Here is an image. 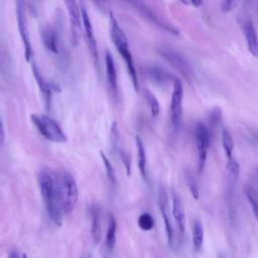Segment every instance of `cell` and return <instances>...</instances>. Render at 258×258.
Returning a JSON list of instances; mask_svg holds the SVG:
<instances>
[{"label": "cell", "mask_w": 258, "mask_h": 258, "mask_svg": "<svg viewBox=\"0 0 258 258\" xmlns=\"http://www.w3.org/2000/svg\"><path fill=\"white\" fill-rule=\"evenodd\" d=\"M158 53L169 62L180 75H182L186 80H189L192 76V70L187 61V59L178 51L173 49L172 47L161 45L158 47Z\"/></svg>", "instance_id": "obj_8"}, {"label": "cell", "mask_w": 258, "mask_h": 258, "mask_svg": "<svg viewBox=\"0 0 258 258\" xmlns=\"http://www.w3.org/2000/svg\"><path fill=\"white\" fill-rule=\"evenodd\" d=\"M195 138L198 153V168L199 172H202L206 164L211 142V134L209 128L203 123H198L195 129Z\"/></svg>", "instance_id": "obj_9"}, {"label": "cell", "mask_w": 258, "mask_h": 258, "mask_svg": "<svg viewBox=\"0 0 258 258\" xmlns=\"http://www.w3.org/2000/svg\"><path fill=\"white\" fill-rule=\"evenodd\" d=\"M22 258H27V257H26L25 254H22Z\"/></svg>", "instance_id": "obj_39"}, {"label": "cell", "mask_w": 258, "mask_h": 258, "mask_svg": "<svg viewBox=\"0 0 258 258\" xmlns=\"http://www.w3.org/2000/svg\"><path fill=\"white\" fill-rule=\"evenodd\" d=\"M227 170H228V173H229V176L230 178L233 180V181H236L239 177V163L237 162V160L234 158V157H231V158H228L227 159Z\"/></svg>", "instance_id": "obj_30"}, {"label": "cell", "mask_w": 258, "mask_h": 258, "mask_svg": "<svg viewBox=\"0 0 258 258\" xmlns=\"http://www.w3.org/2000/svg\"><path fill=\"white\" fill-rule=\"evenodd\" d=\"M41 39L47 50L54 54H63V42H62V17L59 13V17L52 25H46L41 30Z\"/></svg>", "instance_id": "obj_5"}, {"label": "cell", "mask_w": 258, "mask_h": 258, "mask_svg": "<svg viewBox=\"0 0 258 258\" xmlns=\"http://www.w3.org/2000/svg\"><path fill=\"white\" fill-rule=\"evenodd\" d=\"M7 258H20V255H19V253L16 250H11L9 252Z\"/></svg>", "instance_id": "obj_35"}, {"label": "cell", "mask_w": 258, "mask_h": 258, "mask_svg": "<svg viewBox=\"0 0 258 258\" xmlns=\"http://www.w3.org/2000/svg\"><path fill=\"white\" fill-rule=\"evenodd\" d=\"M172 210L171 214L174 220V223L177 227L178 232L183 235L185 231V214H184V208L181 202L180 197L176 192H172Z\"/></svg>", "instance_id": "obj_16"}, {"label": "cell", "mask_w": 258, "mask_h": 258, "mask_svg": "<svg viewBox=\"0 0 258 258\" xmlns=\"http://www.w3.org/2000/svg\"><path fill=\"white\" fill-rule=\"evenodd\" d=\"M38 184L40 195L45 206L47 215L56 226L61 225V209L59 205L56 178L47 168H42L38 172Z\"/></svg>", "instance_id": "obj_1"}, {"label": "cell", "mask_w": 258, "mask_h": 258, "mask_svg": "<svg viewBox=\"0 0 258 258\" xmlns=\"http://www.w3.org/2000/svg\"><path fill=\"white\" fill-rule=\"evenodd\" d=\"M222 146L224 148L227 159L233 157V150H234L233 138H232L230 132L225 128L222 130Z\"/></svg>", "instance_id": "obj_26"}, {"label": "cell", "mask_w": 258, "mask_h": 258, "mask_svg": "<svg viewBox=\"0 0 258 258\" xmlns=\"http://www.w3.org/2000/svg\"><path fill=\"white\" fill-rule=\"evenodd\" d=\"M68 14H69V22H70V30H71V39L74 45H78L81 32H82V21H81V13L78 7L76 0H64Z\"/></svg>", "instance_id": "obj_13"}, {"label": "cell", "mask_w": 258, "mask_h": 258, "mask_svg": "<svg viewBox=\"0 0 258 258\" xmlns=\"http://www.w3.org/2000/svg\"><path fill=\"white\" fill-rule=\"evenodd\" d=\"M127 4H129L142 18L146 21L154 24L159 29H162L172 35H178L179 32L176 27L171 25L170 23L162 20L148 5L144 0H123Z\"/></svg>", "instance_id": "obj_6"}, {"label": "cell", "mask_w": 258, "mask_h": 258, "mask_svg": "<svg viewBox=\"0 0 258 258\" xmlns=\"http://www.w3.org/2000/svg\"><path fill=\"white\" fill-rule=\"evenodd\" d=\"M100 155H101V158H102V161L104 163V166H105V171H106V174H107V177L108 179L110 180V182L115 185L116 184V173H115V169L111 163V161L109 160V158L106 156V154L103 152V151H100Z\"/></svg>", "instance_id": "obj_27"}, {"label": "cell", "mask_w": 258, "mask_h": 258, "mask_svg": "<svg viewBox=\"0 0 258 258\" xmlns=\"http://www.w3.org/2000/svg\"><path fill=\"white\" fill-rule=\"evenodd\" d=\"M184 180H185V183L187 185V188H188L191 197L194 198V200L198 201L199 198H200V191H199L198 182H197L194 174L188 169H186L184 171Z\"/></svg>", "instance_id": "obj_24"}, {"label": "cell", "mask_w": 258, "mask_h": 258, "mask_svg": "<svg viewBox=\"0 0 258 258\" xmlns=\"http://www.w3.org/2000/svg\"><path fill=\"white\" fill-rule=\"evenodd\" d=\"M192 247L197 252H200L204 243V227L199 219L192 223Z\"/></svg>", "instance_id": "obj_22"}, {"label": "cell", "mask_w": 258, "mask_h": 258, "mask_svg": "<svg viewBox=\"0 0 258 258\" xmlns=\"http://www.w3.org/2000/svg\"><path fill=\"white\" fill-rule=\"evenodd\" d=\"M16 19H17L18 32L24 47V57L26 61H31L33 56V49H32L31 40H30L24 0H16Z\"/></svg>", "instance_id": "obj_7"}, {"label": "cell", "mask_w": 258, "mask_h": 258, "mask_svg": "<svg viewBox=\"0 0 258 258\" xmlns=\"http://www.w3.org/2000/svg\"><path fill=\"white\" fill-rule=\"evenodd\" d=\"M183 84L180 79L175 78L172 82V93L170 101V118L172 126L177 129L180 125L182 115Z\"/></svg>", "instance_id": "obj_10"}, {"label": "cell", "mask_w": 258, "mask_h": 258, "mask_svg": "<svg viewBox=\"0 0 258 258\" xmlns=\"http://www.w3.org/2000/svg\"><path fill=\"white\" fill-rule=\"evenodd\" d=\"M92 217V226H91V235L93 242L99 244L102 238V220H101V209L98 205H94L91 209Z\"/></svg>", "instance_id": "obj_19"}, {"label": "cell", "mask_w": 258, "mask_h": 258, "mask_svg": "<svg viewBox=\"0 0 258 258\" xmlns=\"http://www.w3.org/2000/svg\"><path fill=\"white\" fill-rule=\"evenodd\" d=\"M4 136H5V131H4V126H3V122L0 118V142L4 141Z\"/></svg>", "instance_id": "obj_34"}, {"label": "cell", "mask_w": 258, "mask_h": 258, "mask_svg": "<svg viewBox=\"0 0 258 258\" xmlns=\"http://www.w3.org/2000/svg\"><path fill=\"white\" fill-rule=\"evenodd\" d=\"M157 201H158V208L163 220L164 224V230H165V235H166V240L168 247L173 246V240H174V233H173V227H172V222L170 218V213H169V206H168V197L166 194V190L164 189L163 186H159L158 188V196H157Z\"/></svg>", "instance_id": "obj_11"}, {"label": "cell", "mask_w": 258, "mask_h": 258, "mask_svg": "<svg viewBox=\"0 0 258 258\" xmlns=\"http://www.w3.org/2000/svg\"><path fill=\"white\" fill-rule=\"evenodd\" d=\"M144 98L149 107L151 115L153 117H157L159 114V111H160V106H159V102H158L157 98L155 97V95L151 91L146 89V90H144Z\"/></svg>", "instance_id": "obj_25"}, {"label": "cell", "mask_w": 258, "mask_h": 258, "mask_svg": "<svg viewBox=\"0 0 258 258\" xmlns=\"http://www.w3.org/2000/svg\"><path fill=\"white\" fill-rule=\"evenodd\" d=\"M139 228L143 231H150L154 227V220L149 213H142L137 221Z\"/></svg>", "instance_id": "obj_28"}, {"label": "cell", "mask_w": 258, "mask_h": 258, "mask_svg": "<svg viewBox=\"0 0 258 258\" xmlns=\"http://www.w3.org/2000/svg\"><path fill=\"white\" fill-rule=\"evenodd\" d=\"M109 32H110V37L112 42L114 43L117 51L119 54L122 56L128 74L131 78L132 85L134 87V90L136 92L139 91V82H138V77L136 73V68L134 64V59L129 47V42L127 39V36L124 32V30L120 27L118 24L113 12H109Z\"/></svg>", "instance_id": "obj_2"}, {"label": "cell", "mask_w": 258, "mask_h": 258, "mask_svg": "<svg viewBox=\"0 0 258 258\" xmlns=\"http://www.w3.org/2000/svg\"><path fill=\"white\" fill-rule=\"evenodd\" d=\"M204 0H189V4L194 5L195 7H200L203 5Z\"/></svg>", "instance_id": "obj_36"}, {"label": "cell", "mask_w": 258, "mask_h": 258, "mask_svg": "<svg viewBox=\"0 0 258 258\" xmlns=\"http://www.w3.org/2000/svg\"><path fill=\"white\" fill-rule=\"evenodd\" d=\"M219 258H224V257H223V255H221V254H220V255H219Z\"/></svg>", "instance_id": "obj_40"}, {"label": "cell", "mask_w": 258, "mask_h": 258, "mask_svg": "<svg viewBox=\"0 0 258 258\" xmlns=\"http://www.w3.org/2000/svg\"><path fill=\"white\" fill-rule=\"evenodd\" d=\"M136 149H137V159H138V167L141 173V176L147 181L148 174H147V158H146V151L143 144L142 139L139 136L135 137Z\"/></svg>", "instance_id": "obj_20"}, {"label": "cell", "mask_w": 258, "mask_h": 258, "mask_svg": "<svg viewBox=\"0 0 258 258\" xmlns=\"http://www.w3.org/2000/svg\"><path fill=\"white\" fill-rule=\"evenodd\" d=\"M115 150L117 151V153H118V155H119V157H120V159H121V161H122V163L125 167L126 174L128 176H130V174H131V157H130V154L125 149L121 148L120 145H118Z\"/></svg>", "instance_id": "obj_29"}, {"label": "cell", "mask_w": 258, "mask_h": 258, "mask_svg": "<svg viewBox=\"0 0 258 258\" xmlns=\"http://www.w3.org/2000/svg\"><path fill=\"white\" fill-rule=\"evenodd\" d=\"M239 3V0H223L221 4V8L224 12H230L234 10Z\"/></svg>", "instance_id": "obj_32"}, {"label": "cell", "mask_w": 258, "mask_h": 258, "mask_svg": "<svg viewBox=\"0 0 258 258\" xmlns=\"http://www.w3.org/2000/svg\"><path fill=\"white\" fill-rule=\"evenodd\" d=\"M105 67H106V76L109 88L112 94L117 97L118 94V83H117V72L114 62V58L109 50L105 53Z\"/></svg>", "instance_id": "obj_18"}, {"label": "cell", "mask_w": 258, "mask_h": 258, "mask_svg": "<svg viewBox=\"0 0 258 258\" xmlns=\"http://www.w3.org/2000/svg\"><path fill=\"white\" fill-rule=\"evenodd\" d=\"M31 69H32V74H33V77H34V80L42 94V97L44 99V102H45V106L47 108V110L50 108V104H51V95H52V87L51 85L41 76L40 72L38 71L35 62H32V66H31Z\"/></svg>", "instance_id": "obj_17"}, {"label": "cell", "mask_w": 258, "mask_h": 258, "mask_svg": "<svg viewBox=\"0 0 258 258\" xmlns=\"http://www.w3.org/2000/svg\"><path fill=\"white\" fill-rule=\"evenodd\" d=\"M81 21H82V25H83V29H84V33H85V38H86V42H87V46L90 50V53L94 59V61L96 63H98L99 61V51H98V46H97V40L95 37V33H94V29H93V25L90 19V16L87 12V9L85 7V5L83 4L81 6Z\"/></svg>", "instance_id": "obj_12"}, {"label": "cell", "mask_w": 258, "mask_h": 258, "mask_svg": "<svg viewBox=\"0 0 258 258\" xmlns=\"http://www.w3.org/2000/svg\"><path fill=\"white\" fill-rule=\"evenodd\" d=\"M30 119L38 132L45 139L56 143H64L68 141V137L58 123L49 116L40 113H33L30 115Z\"/></svg>", "instance_id": "obj_4"}, {"label": "cell", "mask_w": 258, "mask_h": 258, "mask_svg": "<svg viewBox=\"0 0 258 258\" xmlns=\"http://www.w3.org/2000/svg\"><path fill=\"white\" fill-rule=\"evenodd\" d=\"M146 78L158 86H167L174 81V77L157 66H147L144 69Z\"/></svg>", "instance_id": "obj_15"}, {"label": "cell", "mask_w": 258, "mask_h": 258, "mask_svg": "<svg viewBox=\"0 0 258 258\" xmlns=\"http://www.w3.org/2000/svg\"><path fill=\"white\" fill-rule=\"evenodd\" d=\"M84 258H93V257H92V255H91L90 253H88V254H86V255H85V257H84Z\"/></svg>", "instance_id": "obj_38"}, {"label": "cell", "mask_w": 258, "mask_h": 258, "mask_svg": "<svg viewBox=\"0 0 258 258\" xmlns=\"http://www.w3.org/2000/svg\"><path fill=\"white\" fill-rule=\"evenodd\" d=\"M116 233H117V223L114 218V216H109L108 221V227H107V233L105 238V245L109 252L113 251L115 244H116Z\"/></svg>", "instance_id": "obj_21"}, {"label": "cell", "mask_w": 258, "mask_h": 258, "mask_svg": "<svg viewBox=\"0 0 258 258\" xmlns=\"http://www.w3.org/2000/svg\"><path fill=\"white\" fill-rule=\"evenodd\" d=\"M96 6L103 12H110V1L109 0H92Z\"/></svg>", "instance_id": "obj_33"}, {"label": "cell", "mask_w": 258, "mask_h": 258, "mask_svg": "<svg viewBox=\"0 0 258 258\" xmlns=\"http://www.w3.org/2000/svg\"><path fill=\"white\" fill-rule=\"evenodd\" d=\"M244 194L249 205L252 208L254 217L257 218L258 217V198H257V191L255 187L252 184L246 183L244 185Z\"/></svg>", "instance_id": "obj_23"}, {"label": "cell", "mask_w": 258, "mask_h": 258, "mask_svg": "<svg viewBox=\"0 0 258 258\" xmlns=\"http://www.w3.org/2000/svg\"><path fill=\"white\" fill-rule=\"evenodd\" d=\"M29 1H30V5H31V6H32V5L34 6V5H36V4L39 2V0H29Z\"/></svg>", "instance_id": "obj_37"}, {"label": "cell", "mask_w": 258, "mask_h": 258, "mask_svg": "<svg viewBox=\"0 0 258 258\" xmlns=\"http://www.w3.org/2000/svg\"><path fill=\"white\" fill-rule=\"evenodd\" d=\"M222 120V110L219 107L214 108L213 110H211L210 115H209V124L212 127L217 126Z\"/></svg>", "instance_id": "obj_31"}, {"label": "cell", "mask_w": 258, "mask_h": 258, "mask_svg": "<svg viewBox=\"0 0 258 258\" xmlns=\"http://www.w3.org/2000/svg\"><path fill=\"white\" fill-rule=\"evenodd\" d=\"M240 26L243 30V33L245 35V39L247 42V46L249 51L254 55L257 56L258 52V42H257V34L255 30V26L251 19L242 17L239 19Z\"/></svg>", "instance_id": "obj_14"}, {"label": "cell", "mask_w": 258, "mask_h": 258, "mask_svg": "<svg viewBox=\"0 0 258 258\" xmlns=\"http://www.w3.org/2000/svg\"><path fill=\"white\" fill-rule=\"evenodd\" d=\"M55 178L61 213L69 215L76 208L79 199V188L77 181L74 175L67 170H62Z\"/></svg>", "instance_id": "obj_3"}]
</instances>
